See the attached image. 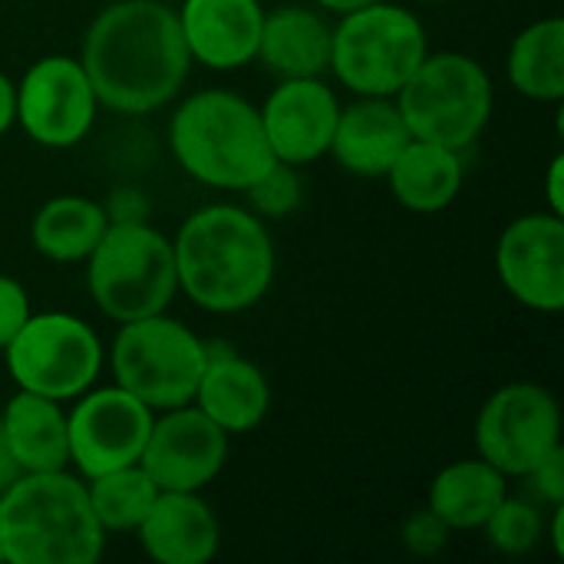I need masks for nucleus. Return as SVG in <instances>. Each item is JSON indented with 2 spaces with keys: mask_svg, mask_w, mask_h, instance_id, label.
<instances>
[{
  "mask_svg": "<svg viewBox=\"0 0 564 564\" xmlns=\"http://www.w3.org/2000/svg\"><path fill=\"white\" fill-rule=\"evenodd\" d=\"M79 63L99 106L142 116L178 96L192 56L169 3L116 0L89 23Z\"/></svg>",
  "mask_w": 564,
  "mask_h": 564,
  "instance_id": "obj_1",
  "label": "nucleus"
},
{
  "mask_svg": "<svg viewBox=\"0 0 564 564\" xmlns=\"http://www.w3.org/2000/svg\"><path fill=\"white\" fill-rule=\"evenodd\" d=\"M172 251L178 291L208 314H241L274 281V241L264 221L241 205H205L192 212Z\"/></svg>",
  "mask_w": 564,
  "mask_h": 564,
  "instance_id": "obj_2",
  "label": "nucleus"
},
{
  "mask_svg": "<svg viewBox=\"0 0 564 564\" xmlns=\"http://www.w3.org/2000/svg\"><path fill=\"white\" fill-rule=\"evenodd\" d=\"M0 545L10 564H96L106 532L83 476L20 473L0 492Z\"/></svg>",
  "mask_w": 564,
  "mask_h": 564,
  "instance_id": "obj_3",
  "label": "nucleus"
},
{
  "mask_svg": "<svg viewBox=\"0 0 564 564\" xmlns=\"http://www.w3.org/2000/svg\"><path fill=\"white\" fill-rule=\"evenodd\" d=\"M175 162L195 182L245 192L274 159L261 112L231 89H198L169 119Z\"/></svg>",
  "mask_w": 564,
  "mask_h": 564,
  "instance_id": "obj_4",
  "label": "nucleus"
},
{
  "mask_svg": "<svg viewBox=\"0 0 564 564\" xmlns=\"http://www.w3.org/2000/svg\"><path fill=\"white\" fill-rule=\"evenodd\" d=\"M86 264L89 294L116 324L162 314L178 294L172 241L139 218L109 221Z\"/></svg>",
  "mask_w": 564,
  "mask_h": 564,
  "instance_id": "obj_5",
  "label": "nucleus"
},
{
  "mask_svg": "<svg viewBox=\"0 0 564 564\" xmlns=\"http://www.w3.org/2000/svg\"><path fill=\"white\" fill-rule=\"evenodd\" d=\"M492 79L466 53H426L403 89L393 96L413 139L469 149L492 116Z\"/></svg>",
  "mask_w": 564,
  "mask_h": 564,
  "instance_id": "obj_6",
  "label": "nucleus"
},
{
  "mask_svg": "<svg viewBox=\"0 0 564 564\" xmlns=\"http://www.w3.org/2000/svg\"><path fill=\"white\" fill-rule=\"evenodd\" d=\"M426 53L420 17L397 3H367L330 26V69L357 96H397Z\"/></svg>",
  "mask_w": 564,
  "mask_h": 564,
  "instance_id": "obj_7",
  "label": "nucleus"
},
{
  "mask_svg": "<svg viewBox=\"0 0 564 564\" xmlns=\"http://www.w3.org/2000/svg\"><path fill=\"white\" fill-rule=\"evenodd\" d=\"M205 357V340L165 311L119 324L109 350L116 383L159 413L195 400Z\"/></svg>",
  "mask_w": 564,
  "mask_h": 564,
  "instance_id": "obj_8",
  "label": "nucleus"
},
{
  "mask_svg": "<svg viewBox=\"0 0 564 564\" xmlns=\"http://www.w3.org/2000/svg\"><path fill=\"white\" fill-rule=\"evenodd\" d=\"M3 357L17 390H30L56 403L86 393L102 370V344L96 330L63 311L30 314L3 347Z\"/></svg>",
  "mask_w": 564,
  "mask_h": 564,
  "instance_id": "obj_9",
  "label": "nucleus"
},
{
  "mask_svg": "<svg viewBox=\"0 0 564 564\" xmlns=\"http://www.w3.org/2000/svg\"><path fill=\"white\" fill-rule=\"evenodd\" d=\"M473 440L476 456L506 479H522L562 446V406L539 383H509L482 403Z\"/></svg>",
  "mask_w": 564,
  "mask_h": 564,
  "instance_id": "obj_10",
  "label": "nucleus"
},
{
  "mask_svg": "<svg viewBox=\"0 0 564 564\" xmlns=\"http://www.w3.org/2000/svg\"><path fill=\"white\" fill-rule=\"evenodd\" d=\"M152 420L155 410L129 390H122L119 383L96 390L89 387L76 397V406L66 413L69 463L79 469L83 479L139 463Z\"/></svg>",
  "mask_w": 564,
  "mask_h": 564,
  "instance_id": "obj_11",
  "label": "nucleus"
},
{
  "mask_svg": "<svg viewBox=\"0 0 564 564\" xmlns=\"http://www.w3.org/2000/svg\"><path fill=\"white\" fill-rule=\"evenodd\" d=\"M99 99L79 59L43 56L17 83V122L46 149L83 142L96 122Z\"/></svg>",
  "mask_w": 564,
  "mask_h": 564,
  "instance_id": "obj_12",
  "label": "nucleus"
},
{
  "mask_svg": "<svg viewBox=\"0 0 564 564\" xmlns=\"http://www.w3.org/2000/svg\"><path fill=\"white\" fill-rule=\"evenodd\" d=\"M228 433L212 423L195 403L162 410L152 420L139 466L159 492H202L225 469Z\"/></svg>",
  "mask_w": 564,
  "mask_h": 564,
  "instance_id": "obj_13",
  "label": "nucleus"
},
{
  "mask_svg": "<svg viewBox=\"0 0 564 564\" xmlns=\"http://www.w3.org/2000/svg\"><path fill=\"white\" fill-rule=\"evenodd\" d=\"M502 288L529 311H564V218L532 212L516 218L496 245Z\"/></svg>",
  "mask_w": 564,
  "mask_h": 564,
  "instance_id": "obj_14",
  "label": "nucleus"
},
{
  "mask_svg": "<svg viewBox=\"0 0 564 564\" xmlns=\"http://www.w3.org/2000/svg\"><path fill=\"white\" fill-rule=\"evenodd\" d=\"M258 112L274 159L301 169L330 152L340 102L321 76H297L281 79Z\"/></svg>",
  "mask_w": 564,
  "mask_h": 564,
  "instance_id": "obj_15",
  "label": "nucleus"
},
{
  "mask_svg": "<svg viewBox=\"0 0 564 564\" xmlns=\"http://www.w3.org/2000/svg\"><path fill=\"white\" fill-rule=\"evenodd\" d=\"M178 26L195 63L208 69H238L258 56L264 7L258 0H185Z\"/></svg>",
  "mask_w": 564,
  "mask_h": 564,
  "instance_id": "obj_16",
  "label": "nucleus"
},
{
  "mask_svg": "<svg viewBox=\"0 0 564 564\" xmlns=\"http://www.w3.org/2000/svg\"><path fill=\"white\" fill-rule=\"evenodd\" d=\"M135 532L159 564H205L221 545L218 516L198 492H159Z\"/></svg>",
  "mask_w": 564,
  "mask_h": 564,
  "instance_id": "obj_17",
  "label": "nucleus"
},
{
  "mask_svg": "<svg viewBox=\"0 0 564 564\" xmlns=\"http://www.w3.org/2000/svg\"><path fill=\"white\" fill-rule=\"evenodd\" d=\"M410 139L413 135L393 96H360L347 109L340 106L337 129L330 139V155L350 175L383 178Z\"/></svg>",
  "mask_w": 564,
  "mask_h": 564,
  "instance_id": "obj_18",
  "label": "nucleus"
},
{
  "mask_svg": "<svg viewBox=\"0 0 564 564\" xmlns=\"http://www.w3.org/2000/svg\"><path fill=\"white\" fill-rule=\"evenodd\" d=\"M205 357V370L195 390V406L218 423L228 436L238 433H251L254 426L264 423L268 410H271V383L261 373V367H254L251 360L238 357L228 347H208Z\"/></svg>",
  "mask_w": 564,
  "mask_h": 564,
  "instance_id": "obj_19",
  "label": "nucleus"
},
{
  "mask_svg": "<svg viewBox=\"0 0 564 564\" xmlns=\"http://www.w3.org/2000/svg\"><path fill=\"white\" fill-rule=\"evenodd\" d=\"M0 426L20 473H53L69 466L63 403L30 390H17L0 413Z\"/></svg>",
  "mask_w": 564,
  "mask_h": 564,
  "instance_id": "obj_20",
  "label": "nucleus"
},
{
  "mask_svg": "<svg viewBox=\"0 0 564 564\" xmlns=\"http://www.w3.org/2000/svg\"><path fill=\"white\" fill-rule=\"evenodd\" d=\"M254 59L281 79L321 76L330 69V26L317 10L294 3L278 7L274 13H264Z\"/></svg>",
  "mask_w": 564,
  "mask_h": 564,
  "instance_id": "obj_21",
  "label": "nucleus"
},
{
  "mask_svg": "<svg viewBox=\"0 0 564 564\" xmlns=\"http://www.w3.org/2000/svg\"><path fill=\"white\" fill-rule=\"evenodd\" d=\"M383 178L403 208L433 215L449 208L463 188V152L440 142L410 139Z\"/></svg>",
  "mask_w": 564,
  "mask_h": 564,
  "instance_id": "obj_22",
  "label": "nucleus"
},
{
  "mask_svg": "<svg viewBox=\"0 0 564 564\" xmlns=\"http://www.w3.org/2000/svg\"><path fill=\"white\" fill-rule=\"evenodd\" d=\"M509 496V479L482 456L443 466L430 486V509L453 532H476Z\"/></svg>",
  "mask_w": 564,
  "mask_h": 564,
  "instance_id": "obj_23",
  "label": "nucleus"
},
{
  "mask_svg": "<svg viewBox=\"0 0 564 564\" xmlns=\"http://www.w3.org/2000/svg\"><path fill=\"white\" fill-rule=\"evenodd\" d=\"M106 228L109 215L99 202L83 195H56L36 208L30 221V238L43 258L73 264L89 258Z\"/></svg>",
  "mask_w": 564,
  "mask_h": 564,
  "instance_id": "obj_24",
  "label": "nucleus"
},
{
  "mask_svg": "<svg viewBox=\"0 0 564 564\" xmlns=\"http://www.w3.org/2000/svg\"><path fill=\"white\" fill-rule=\"evenodd\" d=\"M512 86L535 102L564 99V20L545 17L529 23L509 50Z\"/></svg>",
  "mask_w": 564,
  "mask_h": 564,
  "instance_id": "obj_25",
  "label": "nucleus"
},
{
  "mask_svg": "<svg viewBox=\"0 0 564 564\" xmlns=\"http://www.w3.org/2000/svg\"><path fill=\"white\" fill-rule=\"evenodd\" d=\"M86 492L102 532H135L152 509L159 486L139 463H132L86 479Z\"/></svg>",
  "mask_w": 564,
  "mask_h": 564,
  "instance_id": "obj_26",
  "label": "nucleus"
},
{
  "mask_svg": "<svg viewBox=\"0 0 564 564\" xmlns=\"http://www.w3.org/2000/svg\"><path fill=\"white\" fill-rule=\"evenodd\" d=\"M482 529H486V539L492 542V549H499L502 555H529L542 542L545 519L535 502L506 496L496 506V512L486 519Z\"/></svg>",
  "mask_w": 564,
  "mask_h": 564,
  "instance_id": "obj_27",
  "label": "nucleus"
},
{
  "mask_svg": "<svg viewBox=\"0 0 564 564\" xmlns=\"http://www.w3.org/2000/svg\"><path fill=\"white\" fill-rule=\"evenodd\" d=\"M245 192H248L251 212L258 218H284L301 205L304 185H301V175H297L294 165L271 162Z\"/></svg>",
  "mask_w": 564,
  "mask_h": 564,
  "instance_id": "obj_28",
  "label": "nucleus"
},
{
  "mask_svg": "<svg viewBox=\"0 0 564 564\" xmlns=\"http://www.w3.org/2000/svg\"><path fill=\"white\" fill-rule=\"evenodd\" d=\"M449 535H453V529H449L430 506L420 509V512H413V516L403 522V545H406L413 555H420V558L440 555V552L446 549Z\"/></svg>",
  "mask_w": 564,
  "mask_h": 564,
  "instance_id": "obj_29",
  "label": "nucleus"
},
{
  "mask_svg": "<svg viewBox=\"0 0 564 564\" xmlns=\"http://www.w3.org/2000/svg\"><path fill=\"white\" fill-rule=\"evenodd\" d=\"M30 297L23 291V284L10 274H0V350L17 337V330L26 324L30 317Z\"/></svg>",
  "mask_w": 564,
  "mask_h": 564,
  "instance_id": "obj_30",
  "label": "nucleus"
},
{
  "mask_svg": "<svg viewBox=\"0 0 564 564\" xmlns=\"http://www.w3.org/2000/svg\"><path fill=\"white\" fill-rule=\"evenodd\" d=\"M522 479H529L532 492L552 509L564 502V446H555L539 466H532Z\"/></svg>",
  "mask_w": 564,
  "mask_h": 564,
  "instance_id": "obj_31",
  "label": "nucleus"
},
{
  "mask_svg": "<svg viewBox=\"0 0 564 564\" xmlns=\"http://www.w3.org/2000/svg\"><path fill=\"white\" fill-rule=\"evenodd\" d=\"M562 175H564V155L558 152V155L549 162V175H545V195H549V212H555V215H562L564 218Z\"/></svg>",
  "mask_w": 564,
  "mask_h": 564,
  "instance_id": "obj_32",
  "label": "nucleus"
},
{
  "mask_svg": "<svg viewBox=\"0 0 564 564\" xmlns=\"http://www.w3.org/2000/svg\"><path fill=\"white\" fill-rule=\"evenodd\" d=\"M17 122V83L0 73V135Z\"/></svg>",
  "mask_w": 564,
  "mask_h": 564,
  "instance_id": "obj_33",
  "label": "nucleus"
},
{
  "mask_svg": "<svg viewBox=\"0 0 564 564\" xmlns=\"http://www.w3.org/2000/svg\"><path fill=\"white\" fill-rule=\"evenodd\" d=\"M17 476H20V469H17V463H13V456H10V446H7V436H3V426H0V492H3Z\"/></svg>",
  "mask_w": 564,
  "mask_h": 564,
  "instance_id": "obj_34",
  "label": "nucleus"
},
{
  "mask_svg": "<svg viewBox=\"0 0 564 564\" xmlns=\"http://www.w3.org/2000/svg\"><path fill=\"white\" fill-rule=\"evenodd\" d=\"M321 10H330V13H350V10H360V7H367V3H377V0H314Z\"/></svg>",
  "mask_w": 564,
  "mask_h": 564,
  "instance_id": "obj_35",
  "label": "nucleus"
},
{
  "mask_svg": "<svg viewBox=\"0 0 564 564\" xmlns=\"http://www.w3.org/2000/svg\"><path fill=\"white\" fill-rule=\"evenodd\" d=\"M552 545H555V555H564V502L555 506V516H552Z\"/></svg>",
  "mask_w": 564,
  "mask_h": 564,
  "instance_id": "obj_36",
  "label": "nucleus"
},
{
  "mask_svg": "<svg viewBox=\"0 0 564 564\" xmlns=\"http://www.w3.org/2000/svg\"><path fill=\"white\" fill-rule=\"evenodd\" d=\"M423 3H446V0H423Z\"/></svg>",
  "mask_w": 564,
  "mask_h": 564,
  "instance_id": "obj_37",
  "label": "nucleus"
},
{
  "mask_svg": "<svg viewBox=\"0 0 564 564\" xmlns=\"http://www.w3.org/2000/svg\"><path fill=\"white\" fill-rule=\"evenodd\" d=\"M0 562H7V558H3V545H0Z\"/></svg>",
  "mask_w": 564,
  "mask_h": 564,
  "instance_id": "obj_38",
  "label": "nucleus"
}]
</instances>
